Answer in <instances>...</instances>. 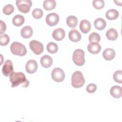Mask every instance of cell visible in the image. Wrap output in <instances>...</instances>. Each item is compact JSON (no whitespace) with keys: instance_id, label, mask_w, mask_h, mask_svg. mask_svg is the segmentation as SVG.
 Instances as JSON below:
<instances>
[{"instance_id":"1","label":"cell","mask_w":122,"mask_h":122,"mask_svg":"<svg viewBox=\"0 0 122 122\" xmlns=\"http://www.w3.org/2000/svg\"><path fill=\"white\" fill-rule=\"evenodd\" d=\"M10 80L12 87H16L21 85L22 87H27L30 84L29 81L26 78L25 74L21 72H13L10 76Z\"/></svg>"},{"instance_id":"2","label":"cell","mask_w":122,"mask_h":122,"mask_svg":"<svg viewBox=\"0 0 122 122\" xmlns=\"http://www.w3.org/2000/svg\"><path fill=\"white\" fill-rule=\"evenodd\" d=\"M10 49L11 53L14 55L23 56L27 53V50L25 46L22 44L17 41L12 43L10 47Z\"/></svg>"},{"instance_id":"3","label":"cell","mask_w":122,"mask_h":122,"mask_svg":"<svg viewBox=\"0 0 122 122\" xmlns=\"http://www.w3.org/2000/svg\"><path fill=\"white\" fill-rule=\"evenodd\" d=\"M85 83V79L80 71H76L71 76V85L75 88L81 87Z\"/></svg>"},{"instance_id":"4","label":"cell","mask_w":122,"mask_h":122,"mask_svg":"<svg viewBox=\"0 0 122 122\" xmlns=\"http://www.w3.org/2000/svg\"><path fill=\"white\" fill-rule=\"evenodd\" d=\"M84 52L81 49H77L75 50L72 55V61L77 65L82 66L85 62L84 59Z\"/></svg>"},{"instance_id":"5","label":"cell","mask_w":122,"mask_h":122,"mask_svg":"<svg viewBox=\"0 0 122 122\" xmlns=\"http://www.w3.org/2000/svg\"><path fill=\"white\" fill-rule=\"evenodd\" d=\"M16 4L20 11L26 13L30 11L32 6V1L30 0H17Z\"/></svg>"},{"instance_id":"6","label":"cell","mask_w":122,"mask_h":122,"mask_svg":"<svg viewBox=\"0 0 122 122\" xmlns=\"http://www.w3.org/2000/svg\"><path fill=\"white\" fill-rule=\"evenodd\" d=\"M65 75L64 71L60 68H54L51 72V77L56 82H61L65 79Z\"/></svg>"},{"instance_id":"7","label":"cell","mask_w":122,"mask_h":122,"mask_svg":"<svg viewBox=\"0 0 122 122\" xmlns=\"http://www.w3.org/2000/svg\"><path fill=\"white\" fill-rule=\"evenodd\" d=\"M29 46L32 51L36 55L41 54L43 51V44L36 40H32L29 43Z\"/></svg>"},{"instance_id":"8","label":"cell","mask_w":122,"mask_h":122,"mask_svg":"<svg viewBox=\"0 0 122 122\" xmlns=\"http://www.w3.org/2000/svg\"><path fill=\"white\" fill-rule=\"evenodd\" d=\"M13 72V67L12 61L10 60H6L3 65L2 69V74L6 77H10Z\"/></svg>"},{"instance_id":"9","label":"cell","mask_w":122,"mask_h":122,"mask_svg":"<svg viewBox=\"0 0 122 122\" xmlns=\"http://www.w3.org/2000/svg\"><path fill=\"white\" fill-rule=\"evenodd\" d=\"M59 16L56 13L48 14L45 19L47 24L50 26H54L57 25L59 21Z\"/></svg>"},{"instance_id":"10","label":"cell","mask_w":122,"mask_h":122,"mask_svg":"<svg viewBox=\"0 0 122 122\" xmlns=\"http://www.w3.org/2000/svg\"><path fill=\"white\" fill-rule=\"evenodd\" d=\"M38 69L37 61L34 60H29L25 65V69L27 72L30 74L35 73Z\"/></svg>"},{"instance_id":"11","label":"cell","mask_w":122,"mask_h":122,"mask_svg":"<svg viewBox=\"0 0 122 122\" xmlns=\"http://www.w3.org/2000/svg\"><path fill=\"white\" fill-rule=\"evenodd\" d=\"M53 38L56 41H61L62 40L65 36V30L61 28H57L54 30L52 33Z\"/></svg>"},{"instance_id":"12","label":"cell","mask_w":122,"mask_h":122,"mask_svg":"<svg viewBox=\"0 0 122 122\" xmlns=\"http://www.w3.org/2000/svg\"><path fill=\"white\" fill-rule=\"evenodd\" d=\"M87 50L91 53L96 54L100 52L101 50V46L98 43L91 42L88 44Z\"/></svg>"},{"instance_id":"13","label":"cell","mask_w":122,"mask_h":122,"mask_svg":"<svg viewBox=\"0 0 122 122\" xmlns=\"http://www.w3.org/2000/svg\"><path fill=\"white\" fill-rule=\"evenodd\" d=\"M41 66L45 68L50 67L52 64V59L51 57L48 55L43 56L40 60Z\"/></svg>"},{"instance_id":"14","label":"cell","mask_w":122,"mask_h":122,"mask_svg":"<svg viewBox=\"0 0 122 122\" xmlns=\"http://www.w3.org/2000/svg\"><path fill=\"white\" fill-rule=\"evenodd\" d=\"M69 38L72 42H78L81 38L80 33L76 30H72L69 33Z\"/></svg>"},{"instance_id":"15","label":"cell","mask_w":122,"mask_h":122,"mask_svg":"<svg viewBox=\"0 0 122 122\" xmlns=\"http://www.w3.org/2000/svg\"><path fill=\"white\" fill-rule=\"evenodd\" d=\"M111 95L115 98H119L122 95V89L121 87L118 85L113 86L110 91Z\"/></svg>"},{"instance_id":"16","label":"cell","mask_w":122,"mask_h":122,"mask_svg":"<svg viewBox=\"0 0 122 122\" xmlns=\"http://www.w3.org/2000/svg\"><path fill=\"white\" fill-rule=\"evenodd\" d=\"M91 28L90 22L86 20H81L80 23V30L83 33H87Z\"/></svg>"},{"instance_id":"17","label":"cell","mask_w":122,"mask_h":122,"mask_svg":"<svg viewBox=\"0 0 122 122\" xmlns=\"http://www.w3.org/2000/svg\"><path fill=\"white\" fill-rule=\"evenodd\" d=\"M102 56L103 58L107 61H110L114 58L115 51L111 48H107L103 52Z\"/></svg>"},{"instance_id":"18","label":"cell","mask_w":122,"mask_h":122,"mask_svg":"<svg viewBox=\"0 0 122 122\" xmlns=\"http://www.w3.org/2000/svg\"><path fill=\"white\" fill-rule=\"evenodd\" d=\"M21 36L25 39H28L32 36L33 34V30L30 26L24 27L20 31Z\"/></svg>"},{"instance_id":"19","label":"cell","mask_w":122,"mask_h":122,"mask_svg":"<svg viewBox=\"0 0 122 122\" xmlns=\"http://www.w3.org/2000/svg\"><path fill=\"white\" fill-rule=\"evenodd\" d=\"M94 25L95 28L99 30H102L105 29L106 26L105 20L102 18H99L96 19L94 21Z\"/></svg>"},{"instance_id":"20","label":"cell","mask_w":122,"mask_h":122,"mask_svg":"<svg viewBox=\"0 0 122 122\" xmlns=\"http://www.w3.org/2000/svg\"><path fill=\"white\" fill-rule=\"evenodd\" d=\"M106 36L109 40L115 41L117 39L118 34L115 29L114 28H111L106 31Z\"/></svg>"},{"instance_id":"21","label":"cell","mask_w":122,"mask_h":122,"mask_svg":"<svg viewBox=\"0 0 122 122\" xmlns=\"http://www.w3.org/2000/svg\"><path fill=\"white\" fill-rule=\"evenodd\" d=\"M56 6V2L54 0H45L43 1V7L46 10H53Z\"/></svg>"},{"instance_id":"22","label":"cell","mask_w":122,"mask_h":122,"mask_svg":"<svg viewBox=\"0 0 122 122\" xmlns=\"http://www.w3.org/2000/svg\"><path fill=\"white\" fill-rule=\"evenodd\" d=\"M119 12L115 9H110L105 13V16L109 20H116L119 17Z\"/></svg>"},{"instance_id":"23","label":"cell","mask_w":122,"mask_h":122,"mask_svg":"<svg viewBox=\"0 0 122 122\" xmlns=\"http://www.w3.org/2000/svg\"><path fill=\"white\" fill-rule=\"evenodd\" d=\"M66 23L71 28H75L78 24V19L75 16L71 15L67 18Z\"/></svg>"},{"instance_id":"24","label":"cell","mask_w":122,"mask_h":122,"mask_svg":"<svg viewBox=\"0 0 122 122\" xmlns=\"http://www.w3.org/2000/svg\"><path fill=\"white\" fill-rule=\"evenodd\" d=\"M25 21L24 17L21 15H15L12 19V23L14 25L17 27L22 25Z\"/></svg>"},{"instance_id":"25","label":"cell","mask_w":122,"mask_h":122,"mask_svg":"<svg viewBox=\"0 0 122 122\" xmlns=\"http://www.w3.org/2000/svg\"><path fill=\"white\" fill-rule=\"evenodd\" d=\"M47 50L50 53L54 54L57 52L58 47L56 43L53 42H50L47 45Z\"/></svg>"},{"instance_id":"26","label":"cell","mask_w":122,"mask_h":122,"mask_svg":"<svg viewBox=\"0 0 122 122\" xmlns=\"http://www.w3.org/2000/svg\"><path fill=\"white\" fill-rule=\"evenodd\" d=\"M101 40V37L100 35L97 32H92V33L89 37V41L91 42H95L98 43Z\"/></svg>"},{"instance_id":"27","label":"cell","mask_w":122,"mask_h":122,"mask_svg":"<svg viewBox=\"0 0 122 122\" xmlns=\"http://www.w3.org/2000/svg\"><path fill=\"white\" fill-rule=\"evenodd\" d=\"M10 41V38L7 34H0V44L1 46H6Z\"/></svg>"},{"instance_id":"28","label":"cell","mask_w":122,"mask_h":122,"mask_svg":"<svg viewBox=\"0 0 122 122\" xmlns=\"http://www.w3.org/2000/svg\"><path fill=\"white\" fill-rule=\"evenodd\" d=\"M113 79L117 83H122V71L118 70L116 71L113 74Z\"/></svg>"},{"instance_id":"29","label":"cell","mask_w":122,"mask_h":122,"mask_svg":"<svg viewBox=\"0 0 122 122\" xmlns=\"http://www.w3.org/2000/svg\"><path fill=\"white\" fill-rule=\"evenodd\" d=\"M92 5L94 8L100 10L103 8L105 2L103 0H94L92 1Z\"/></svg>"},{"instance_id":"30","label":"cell","mask_w":122,"mask_h":122,"mask_svg":"<svg viewBox=\"0 0 122 122\" xmlns=\"http://www.w3.org/2000/svg\"><path fill=\"white\" fill-rule=\"evenodd\" d=\"M43 14V12L41 9H35L32 12V15L35 19H41L42 17Z\"/></svg>"},{"instance_id":"31","label":"cell","mask_w":122,"mask_h":122,"mask_svg":"<svg viewBox=\"0 0 122 122\" xmlns=\"http://www.w3.org/2000/svg\"><path fill=\"white\" fill-rule=\"evenodd\" d=\"M14 11V7L11 4H7L3 8V12L5 15H10L13 13Z\"/></svg>"},{"instance_id":"32","label":"cell","mask_w":122,"mask_h":122,"mask_svg":"<svg viewBox=\"0 0 122 122\" xmlns=\"http://www.w3.org/2000/svg\"><path fill=\"white\" fill-rule=\"evenodd\" d=\"M86 89L89 93H94L97 90V86L94 83H90L86 86Z\"/></svg>"},{"instance_id":"33","label":"cell","mask_w":122,"mask_h":122,"mask_svg":"<svg viewBox=\"0 0 122 122\" xmlns=\"http://www.w3.org/2000/svg\"><path fill=\"white\" fill-rule=\"evenodd\" d=\"M6 25L5 23L2 21L0 20V34H3L6 30Z\"/></svg>"}]
</instances>
